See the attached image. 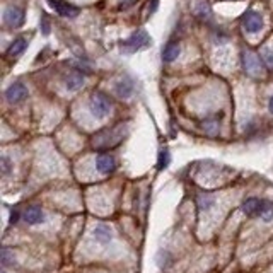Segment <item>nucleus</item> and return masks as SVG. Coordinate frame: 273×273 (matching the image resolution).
<instances>
[{
    "mask_svg": "<svg viewBox=\"0 0 273 273\" xmlns=\"http://www.w3.org/2000/svg\"><path fill=\"white\" fill-rule=\"evenodd\" d=\"M157 2H159V0H150V6H149V12H150V14H152L155 9H157Z\"/></svg>",
    "mask_w": 273,
    "mask_h": 273,
    "instance_id": "4be33fe9",
    "label": "nucleus"
},
{
    "mask_svg": "<svg viewBox=\"0 0 273 273\" xmlns=\"http://www.w3.org/2000/svg\"><path fill=\"white\" fill-rule=\"evenodd\" d=\"M181 53V46H179V43H176V41H169L166 46L162 48V60L166 63H171V62H174V60L179 56Z\"/></svg>",
    "mask_w": 273,
    "mask_h": 273,
    "instance_id": "ddd939ff",
    "label": "nucleus"
},
{
    "mask_svg": "<svg viewBox=\"0 0 273 273\" xmlns=\"http://www.w3.org/2000/svg\"><path fill=\"white\" fill-rule=\"evenodd\" d=\"M115 90H116V96L121 98V99H128L132 98L133 90H135V85H133V82L130 79H120L118 82L115 84Z\"/></svg>",
    "mask_w": 273,
    "mask_h": 273,
    "instance_id": "9d476101",
    "label": "nucleus"
},
{
    "mask_svg": "<svg viewBox=\"0 0 273 273\" xmlns=\"http://www.w3.org/2000/svg\"><path fill=\"white\" fill-rule=\"evenodd\" d=\"M23 217L29 225H36V224H41L43 220H45V214H43V210L40 209V207L31 205L24 210Z\"/></svg>",
    "mask_w": 273,
    "mask_h": 273,
    "instance_id": "9b49d317",
    "label": "nucleus"
},
{
    "mask_svg": "<svg viewBox=\"0 0 273 273\" xmlns=\"http://www.w3.org/2000/svg\"><path fill=\"white\" fill-rule=\"evenodd\" d=\"M26 98H28V89H26V85L21 84V82H16V84H12L11 87L6 90V99L11 105L23 103Z\"/></svg>",
    "mask_w": 273,
    "mask_h": 273,
    "instance_id": "0eeeda50",
    "label": "nucleus"
},
{
    "mask_svg": "<svg viewBox=\"0 0 273 273\" xmlns=\"http://www.w3.org/2000/svg\"><path fill=\"white\" fill-rule=\"evenodd\" d=\"M198 207H200V210H209L212 205H214V198L209 197V195H200L198 197Z\"/></svg>",
    "mask_w": 273,
    "mask_h": 273,
    "instance_id": "dca6fc26",
    "label": "nucleus"
},
{
    "mask_svg": "<svg viewBox=\"0 0 273 273\" xmlns=\"http://www.w3.org/2000/svg\"><path fill=\"white\" fill-rule=\"evenodd\" d=\"M96 167L101 174H111V172L116 169V161L110 154H101V155H98V159H96Z\"/></svg>",
    "mask_w": 273,
    "mask_h": 273,
    "instance_id": "1a4fd4ad",
    "label": "nucleus"
},
{
    "mask_svg": "<svg viewBox=\"0 0 273 273\" xmlns=\"http://www.w3.org/2000/svg\"><path fill=\"white\" fill-rule=\"evenodd\" d=\"M273 207L271 202L268 200H259V198H248V200L242 202L241 209L248 217H259L261 219L265 215V212Z\"/></svg>",
    "mask_w": 273,
    "mask_h": 273,
    "instance_id": "7ed1b4c3",
    "label": "nucleus"
},
{
    "mask_svg": "<svg viewBox=\"0 0 273 273\" xmlns=\"http://www.w3.org/2000/svg\"><path fill=\"white\" fill-rule=\"evenodd\" d=\"M150 41H152V40H150L149 34H147L144 29H140V31L133 33L128 40L121 41V51H125V53H135V51L145 48V46H149Z\"/></svg>",
    "mask_w": 273,
    "mask_h": 273,
    "instance_id": "f257e3e1",
    "label": "nucleus"
},
{
    "mask_svg": "<svg viewBox=\"0 0 273 273\" xmlns=\"http://www.w3.org/2000/svg\"><path fill=\"white\" fill-rule=\"evenodd\" d=\"M268 110H270V113L273 115V96L270 98V103H268Z\"/></svg>",
    "mask_w": 273,
    "mask_h": 273,
    "instance_id": "5701e85b",
    "label": "nucleus"
},
{
    "mask_svg": "<svg viewBox=\"0 0 273 273\" xmlns=\"http://www.w3.org/2000/svg\"><path fill=\"white\" fill-rule=\"evenodd\" d=\"M4 23L9 28L16 29V28H21L24 24V11L21 7H7L6 12H4Z\"/></svg>",
    "mask_w": 273,
    "mask_h": 273,
    "instance_id": "423d86ee",
    "label": "nucleus"
},
{
    "mask_svg": "<svg viewBox=\"0 0 273 273\" xmlns=\"http://www.w3.org/2000/svg\"><path fill=\"white\" fill-rule=\"evenodd\" d=\"M89 110L96 118H106L111 111V99L105 93H94L89 103Z\"/></svg>",
    "mask_w": 273,
    "mask_h": 273,
    "instance_id": "f03ea898",
    "label": "nucleus"
},
{
    "mask_svg": "<svg viewBox=\"0 0 273 273\" xmlns=\"http://www.w3.org/2000/svg\"><path fill=\"white\" fill-rule=\"evenodd\" d=\"M19 217H21V212L19 210H12L11 212V224H16L17 222V220H19Z\"/></svg>",
    "mask_w": 273,
    "mask_h": 273,
    "instance_id": "412c9836",
    "label": "nucleus"
},
{
    "mask_svg": "<svg viewBox=\"0 0 273 273\" xmlns=\"http://www.w3.org/2000/svg\"><path fill=\"white\" fill-rule=\"evenodd\" d=\"M0 261H2L4 266L12 265V263H14V254H12V251L7 249V248H4V249H2V254H0Z\"/></svg>",
    "mask_w": 273,
    "mask_h": 273,
    "instance_id": "f3484780",
    "label": "nucleus"
},
{
    "mask_svg": "<svg viewBox=\"0 0 273 273\" xmlns=\"http://www.w3.org/2000/svg\"><path fill=\"white\" fill-rule=\"evenodd\" d=\"M242 68L249 75H258L261 72V58L253 50L242 51Z\"/></svg>",
    "mask_w": 273,
    "mask_h": 273,
    "instance_id": "20e7f679",
    "label": "nucleus"
},
{
    "mask_svg": "<svg viewBox=\"0 0 273 273\" xmlns=\"http://www.w3.org/2000/svg\"><path fill=\"white\" fill-rule=\"evenodd\" d=\"M171 162V155H169L167 150H161L159 152V161H157V167L159 169H166Z\"/></svg>",
    "mask_w": 273,
    "mask_h": 273,
    "instance_id": "a211bd4d",
    "label": "nucleus"
},
{
    "mask_svg": "<svg viewBox=\"0 0 273 273\" xmlns=\"http://www.w3.org/2000/svg\"><path fill=\"white\" fill-rule=\"evenodd\" d=\"M26 46H28V41H26L24 38H17V40L11 43V46H9V50H7V55L11 56V58L19 56L26 50Z\"/></svg>",
    "mask_w": 273,
    "mask_h": 273,
    "instance_id": "2eb2a0df",
    "label": "nucleus"
},
{
    "mask_svg": "<svg viewBox=\"0 0 273 273\" xmlns=\"http://www.w3.org/2000/svg\"><path fill=\"white\" fill-rule=\"evenodd\" d=\"M50 6L55 9L56 12H58L62 17H68V19H73V17L79 16V9L75 6H72V4L65 2V0H48Z\"/></svg>",
    "mask_w": 273,
    "mask_h": 273,
    "instance_id": "6e6552de",
    "label": "nucleus"
},
{
    "mask_svg": "<svg viewBox=\"0 0 273 273\" xmlns=\"http://www.w3.org/2000/svg\"><path fill=\"white\" fill-rule=\"evenodd\" d=\"M241 24H242V29H244V31L254 34V33L261 31V28H263V17H261V14H259V12L248 11V12H244V16H242Z\"/></svg>",
    "mask_w": 273,
    "mask_h": 273,
    "instance_id": "39448f33",
    "label": "nucleus"
},
{
    "mask_svg": "<svg viewBox=\"0 0 273 273\" xmlns=\"http://www.w3.org/2000/svg\"><path fill=\"white\" fill-rule=\"evenodd\" d=\"M2 172H4V176H9L11 174V161H9L7 157H2Z\"/></svg>",
    "mask_w": 273,
    "mask_h": 273,
    "instance_id": "aec40b11",
    "label": "nucleus"
},
{
    "mask_svg": "<svg viewBox=\"0 0 273 273\" xmlns=\"http://www.w3.org/2000/svg\"><path fill=\"white\" fill-rule=\"evenodd\" d=\"M85 82V77L82 75L79 70L68 73V77L65 79V89L70 90V93H75V90H79L82 85H84Z\"/></svg>",
    "mask_w": 273,
    "mask_h": 273,
    "instance_id": "f8f14e48",
    "label": "nucleus"
},
{
    "mask_svg": "<svg viewBox=\"0 0 273 273\" xmlns=\"http://www.w3.org/2000/svg\"><path fill=\"white\" fill-rule=\"evenodd\" d=\"M93 234H94V237H96V241L101 242V244H106V242H110L111 237H113L111 227H110V225H106V224H99L98 227L94 229Z\"/></svg>",
    "mask_w": 273,
    "mask_h": 273,
    "instance_id": "4468645a",
    "label": "nucleus"
},
{
    "mask_svg": "<svg viewBox=\"0 0 273 273\" xmlns=\"http://www.w3.org/2000/svg\"><path fill=\"white\" fill-rule=\"evenodd\" d=\"M2 273H7V271H6V270H2Z\"/></svg>",
    "mask_w": 273,
    "mask_h": 273,
    "instance_id": "b1692460",
    "label": "nucleus"
},
{
    "mask_svg": "<svg viewBox=\"0 0 273 273\" xmlns=\"http://www.w3.org/2000/svg\"><path fill=\"white\" fill-rule=\"evenodd\" d=\"M261 60H263V62H265L270 68H273V51H271V50H263V51H261Z\"/></svg>",
    "mask_w": 273,
    "mask_h": 273,
    "instance_id": "6ab92c4d",
    "label": "nucleus"
}]
</instances>
